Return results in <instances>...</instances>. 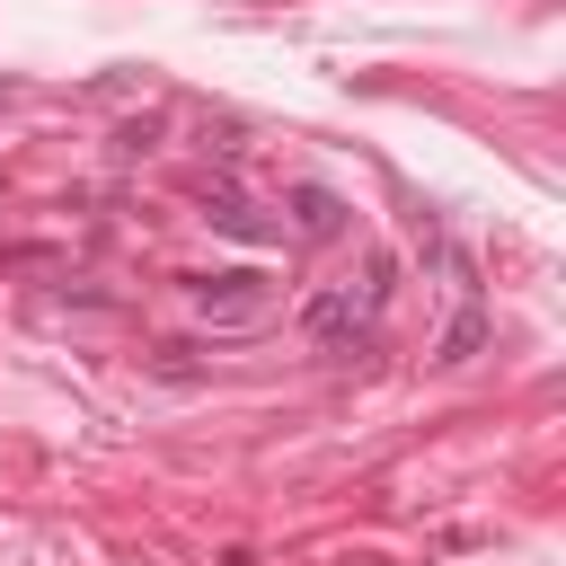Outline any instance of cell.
Returning <instances> with one entry per match:
<instances>
[{
  "label": "cell",
  "mask_w": 566,
  "mask_h": 566,
  "mask_svg": "<svg viewBox=\"0 0 566 566\" xmlns=\"http://www.w3.org/2000/svg\"><path fill=\"white\" fill-rule=\"evenodd\" d=\"M389 256H371L363 265V283H327V292H310L301 301V327H310V345L318 354H363L371 345V318H380V301H389Z\"/></svg>",
  "instance_id": "obj_1"
},
{
  "label": "cell",
  "mask_w": 566,
  "mask_h": 566,
  "mask_svg": "<svg viewBox=\"0 0 566 566\" xmlns=\"http://www.w3.org/2000/svg\"><path fill=\"white\" fill-rule=\"evenodd\" d=\"M186 301L212 318V327H256L274 310V283L256 265H221V274H186Z\"/></svg>",
  "instance_id": "obj_2"
},
{
  "label": "cell",
  "mask_w": 566,
  "mask_h": 566,
  "mask_svg": "<svg viewBox=\"0 0 566 566\" xmlns=\"http://www.w3.org/2000/svg\"><path fill=\"white\" fill-rule=\"evenodd\" d=\"M451 283H460V318L442 327V345H433V363H469L478 345H486V301H478V265L451 248Z\"/></svg>",
  "instance_id": "obj_3"
},
{
  "label": "cell",
  "mask_w": 566,
  "mask_h": 566,
  "mask_svg": "<svg viewBox=\"0 0 566 566\" xmlns=\"http://www.w3.org/2000/svg\"><path fill=\"white\" fill-rule=\"evenodd\" d=\"M203 221H212V230H230V239H256V248H265V239H283L274 221H256V203H248L239 186H203Z\"/></svg>",
  "instance_id": "obj_4"
},
{
  "label": "cell",
  "mask_w": 566,
  "mask_h": 566,
  "mask_svg": "<svg viewBox=\"0 0 566 566\" xmlns=\"http://www.w3.org/2000/svg\"><path fill=\"white\" fill-rule=\"evenodd\" d=\"M292 230L301 239H345V195L336 186H292Z\"/></svg>",
  "instance_id": "obj_5"
}]
</instances>
